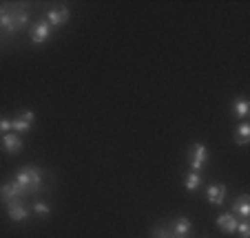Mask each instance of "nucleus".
I'll use <instances>...</instances> for the list:
<instances>
[{
    "label": "nucleus",
    "mask_w": 250,
    "mask_h": 238,
    "mask_svg": "<svg viewBox=\"0 0 250 238\" xmlns=\"http://www.w3.org/2000/svg\"><path fill=\"white\" fill-rule=\"evenodd\" d=\"M237 232H239V236H241V238H250L248 220H239V223H237Z\"/></svg>",
    "instance_id": "18"
},
{
    "label": "nucleus",
    "mask_w": 250,
    "mask_h": 238,
    "mask_svg": "<svg viewBox=\"0 0 250 238\" xmlns=\"http://www.w3.org/2000/svg\"><path fill=\"white\" fill-rule=\"evenodd\" d=\"M69 18H71V11L66 9L64 5L53 7V9L47 11V22H49V27H60V24L69 22Z\"/></svg>",
    "instance_id": "6"
},
{
    "label": "nucleus",
    "mask_w": 250,
    "mask_h": 238,
    "mask_svg": "<svg viewBox=\"0 0 250 238\" xmlns=\"http://www.w3.org/2000/svg\"><path fill=\"white\" fill-rule=\"evenodd\" d=\"M230 214H237L239 220H248V216H250V196L248 194H241L239 199H237Z\"/></svg>",
    "instance_id": "10"
},
{
    "label": "nucleus",
    "mask_w": 250,
    "mask_h": 238,
    "mask_svg": "<svg viewBox=\"0 0 250 238\" xmlns=\"http://www.w3.org/2000/svg\"><path fill=\"white\" fill-rule=\"evenodd\" d=\"M208 161V150L204 144H193V148H190V168H193V172H199V170L206 165Z\"/></svg>",
    "instance_id": "4"
},
{
    "label": "nucleus",
    "mask_w": 250,
    "mask_h": 238,
    "mask_svg": "<svg viewBox=\"0 0 250 238\" xmlns=\"http://www.w3.org/2000/svg\"><path fill=\"white\" fill-rule=\"evenodd\" d=\"M29 22V14L22 7H9L2 5L0 7V27L5 29L7 33H14L18 29H22Z\"/></svg>",
    "instance_id": "1"
},
{
    "label": "nucleus",
    "mask_w": 250,
    "mask_h": 238,
    "mask_svg": "<svg viewBox=\"0 0 250 238\" xmlns=\"http://www.w3.org/2000/svg\"><path fill=\"white\" fill-rule=\"evenodd\" d=\"M33 212H36V214H40V216H49V214H51V207H49L47 203L38 201L36 205H33Z\"/></svg>",
    "instance_id": "17"
},
{
    "label": "nucleus",
    "mask_w": 250,
    "mask_h": 238,
    "mask_svg": "<svg viewBox=\"0 0 250 238\" xmlns=\"http://www.w3.org/2000/svg\"><path fill=\"white\" fill-rule=\"evenodd\" d=\"M248 110H250V106H248V102H246V97H237L235 104H232V115L246 117L248 115Z\"/></svg>",
    "instance_id": "15"
},
{
    "label": "nucleus",
    "mask_w": 250,
    "mask_h": 238,
    "mask_svg": "<svg viewBox=\"0 0 250 238\" xmlns=\"http://www.w3.org/2000/svg\"><path fill=\"white\" fill-rule=\"evenodd\" d=\"M20 187L24 190V194H31V192L40 190L42 185V170L36 168V165H24V170H20L14 179Z\"/></svg>",
    "instance_id": "2"
},
{
    "label": "nucleus",
    "mask_w": 250,
    "mask_h": 238,
    "mask_svg": "<svg viewBox=\"0 0 250 238\" xmlns=\"http://www.w3.org/2000/svg\"><path fill=\"white\" fill-rule=\"evenodd\" d=\"M199 185H202V177H199V172H190L188 177H186V190L195 192Z\"/></svg>",
    "instance_id": "16"
},
{
    "label": "nucleus",
    "mask_w": 250,
    "mask_h": 238,
    "mask_svg": "<svg viewBox=\"0 0 250 238\" xmlns=\"http://www.w3.org/2000/svg\"><path fill=\"white\" fill-rule=\"evenodd\" d=\"M0 132H11V119H0Z\"/></svg>",
    "instance_id": "19"
},
{
    "label": "nucleus",
    "mask_w": 250,
    "mask_h": 238,
    "mask_svg": "<svg viewBox=\"0 0 250 238\" xmlns=\"http://www.w3.org/2000/svg\"><path fill=\"white\" fill-rule=\"evenodd\" d=\"M20 196H24V190L16 181H5L0 185V199H2V201H7V203L20 201Z\"/></svg>",
    "instance_id": "5"
},
{
    "label": "nucleus",
    "mask_w": 250,
    "mask_h": 238,
    "mask_svg": "<svg viewBox=\"0 0 250 238\" xmlns=\"http://www.w3.org/2000/svg\"><path fill=\"white\" fill-rule=\"evenodd\" d=\"M235 141L239 146H246L250 141V124H239V128H237V132H235Z\"/></svg>",
    "instance_id": "14"
},
{
    "label": "nucleus",
    "mask_w": 250,
    "mask_h": 238,
    "mask_svg": "<svg viewBox=\"0 0 250 238\" xmlns=\"http://www.w3.org/2000/svg\"><path fill=\"white\" fill-rule=\"evenodd\" d=\"M49 33H51V27H49L47 20H40V22H36L31 27V42L33 44H44L47 42Z\"/></svg>",
    "instance_id": "7"
},
{
    "label": "nucleus",
    "mask_w": 250,
    "mask_h": 238,
    "mask_svg": "<svg viewBox=\"0 0 250 238\" xmlns=\"http://www.w3.org/2000/svg\"><path fill=\"white\" fill-rule=\"evenodd\" d=\"M2 144H5V150L9 154H16L22 150V139H20V135H16V132H7V135L2 137Z\"/></svg>",
    "instance_id": "12"
},
{
    "label": "nucleus",
    "mask_w": 250,
    "mask_h": 238,
    "mask_svg": "<svg viewBox=\"0 0 250 238\" xmlns=\"http://www.w3.org/2000/svg\"><path fill=\"white\" fill-rule=\"evenodd\" d=\"M206 196L212 205H222L224 196H226V185H224V183H212V185H208Z\"/></svg>",
    "instance_id": "9"
},
{
    "label": "nucleus",
    "mask_w": 250,
    "mask_h": 238,
    "mask_svg": "<svg viewBox=\"0 0 250 238\" xmlns=\"http://www.w3.org/2000/svg\"><path fill=\"white\" fill-rule=\"evenodd\" d=\"M7 214H9V219H11V220H16V223H22V220H27V219H29V210H27V205H24V203H20V201H11V203H7Z\"/></svg>",
    "instance_id": "8"
},
{
    "label": "nucleus",
    "mask_w": 250,
    "mask_h": 238,
    "mask_svg": "<svg viewBox=\"0 0 250 238\" xmlns=\"http://www.w3.org/2000/svg\"><path fill=\"white\" fill-rule=\"evenodd\" d=\"M175 238H177V236H175Z\"/></svg>",
    "instance_id": "20"
},
{
    "label": "nucleus",
    "mask_w": 250,
    "mask_h": 238,
    "mask_svg": "<svg viewBox=\"0 0 250 238\" xmlns=\"http://www.w3.org/2000/svg\"><path fill=\"white\" fill-rule=\"evenodd\" d=\"M173 234H175L177 238L188 236V234H190V220L184 219V216H182V219H177V220L173 223Z\"/></svg>",
    "instance_id": "13"
},
{
    "label": "nucleus",
    "mask_w": 250,
    "mask_h": 238,
    "mask_svg": "<svg viewBox=\"0 0 250 238\" xmlns=\"http://www.w3.org/2000/svg\"><path fill=\"white\" fill-rule=\"evenodd\" d=\"M237 223L239 220L235 219V214H219L217 216V225L224 234H235L237 232Z\"/></svg>",
    "instance_id": "11"
},
{
    "label": "nucleus",
    "mask_w": 250,
    "mask_h": 238,
    "mask_svg": "<svg viewBox=\"0 0 250 238\" xmlns=\"http://www.w3.org/2000/svg\"><path fill=\"white\" fill-rule=\"evenodd\" d=\"M33 119H36V115H33V110H22L16 119H11V132H16V135H22V132H29L31 130V124Z\"/></svg>",
    "instance_id": "3"
}]
</instances>
